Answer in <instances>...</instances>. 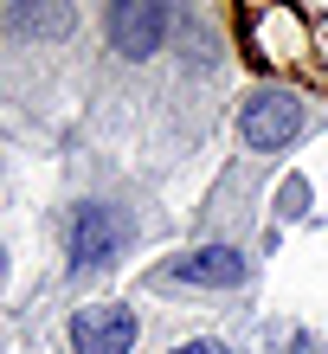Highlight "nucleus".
I'll use <instances>...</instances> for the list:
<instances>
[{"mask_svg": "<svg viewBox=\"0 0 328 354\" xmlns=\"http://www.w3.org/2000/svg\"><path fill=\"white\" fill-rule=\"evenodd\" d=\"M122 239H129V219L116 206H77L71 232H65V252H71L77 270H90V264H110L122 252Z\"/></svg>", "mask_w": 328, "mask_h": 354, "instance_id": "nucleus-2", "label": "nucleus"}, {"mask_svg": "<svg viewBox=\"0 0 328 354\" xmlns=\"http://www.w3.org/2000/svg\"><path fill=\"white\" fill-rule=\"evenodd\" d=\"M174 354H232V348H225V342H180Z\"/></svg>", "mask_w": 328, "mask_h": 354, "instance_id": "nucleus-8", "label": "nucleus"}, {"mask_svg": "<svg viewBox=\"0 0 328 354\" xmlns=\"http://www.w3.org/2000/svg\"><path fill=\"white\" fill-rule=\"evenodd\" d=\"M161 32H168V7H161V0H116L110 7V46L122 58L161 52Z\"/></svg>", "mask_w": 328, "mask_h": 354, "instance_id": "nucleus-4", "label": "nucleus"}, {"mask_svg": "<svg viewBox=\"0 0 328 354\" xmlns=\"http://www.w3.org/2000/svg\"><path fill=\"white\" fill-rule=\"evenodd\" d=\"M302 206H309V187L290 180V187H283V213H302Z\"/></svg>", "mask_w": 328, "mask_h": 354, "instance_id": "nucleus-7", "label": "nucleus"}, {"mask_svg": "<svg viewBox=\"0 0 328 354\" xmlns=\"http://www.w3.org/2000/svg\"><path fill=\"white\" fill-rule=\"evenodd\" d=\"M302 129H309V116H302V97H290V91H258V97H244V110H238V136H244V149H258V155L290 149Z\"/></svg>", "mask_w": 328, "mask_h": 354, "instance_id": "nucleus-1", "label": "nucleus"}, {"mask_svg": "<svg viewBox=\"0 0 328 354\" xmlns=\"http://www.w3.org/2000/svg\"><path fill=\"white\" fill-rule=\"evenodd\" d=\"M13 32H26V39H65L71 32V7H13Z\"/></svg>", "mask_w": 328, "mask_h": 354, "instance_id": "nucleus-6", "label": "nucleus"}, {"mask_svg": "<svg viewBox=\"0 0 328 354\" xmlns=\"http://www.w3.org/2000/svg\"><path fill=\"white\" fill-rule=\"evenodd\" d=\"M0 277H7V252H0Z\"/></svg>", "mask_w": 328, "mask_h": 354, "instance_id": "nucleus-9", "label": "nucleus"}, {"mask_svg": "<svg viewBox=\"0 0 328 354\" xmlns=\"http://www.w3.org/2000/svg\"><path fill=\"white\" fill-rule=\"evenodd\" d=\"M251 277V258L232 252V245H200V252L168 264V283H206V290H232Z\"/></svg>", "mask_w": 328, "mask_h": 354, "instance_id": "nucleus-5", "label": "nucleus"}, {"mask_svg": "<svg viewBox=\"0 0 328 354\" xmlns=\"http://www.w3.org/2000/svg\"><path fill=\"white\" fill-rule=\"evenodd\" d=\"M71 348L77 354H129L135 348V316L122 303H90L71 316Z\"/></svg>", "mask_w": 328, "mask_h": 354, "instance_id": "nucleus-3", "label": "nucleus"}]
</instances>
